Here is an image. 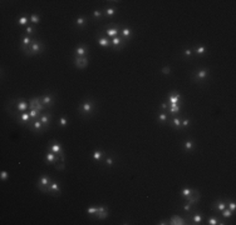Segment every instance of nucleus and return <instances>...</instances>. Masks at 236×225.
I'll return each instance as SVG.
<instances>
[{"label":"nucleus","mask_w":236,"mask_h":225,"mask_svg":"<svg viewBox=\"0 0 236 225\" xmlns=\"http://www.w3.org/2000/svg\"><path fill=\"white\" fill-rule=\"evenodd\" d=\"M121 32L119 30V28L118 26H108V28H105V32H104V34H105V36L107 38H116V36H118V33Z\"/></svg>","instance_id":"nucleus-14"},{"label":"nucleus","mask_w":236,"mask_h":225,"mask_svg":"<svg viewBox=\"0 0 236 225\" xmlns=\"http://www.w3.org/2000/svg\"><path fill=\"white\" fill-rule=\"evenodd\" d=\"M50 143H52V144H50V146H48V151H52V153L57 154L58 157H59V155H63V154H64V150H63L62 144L58 143V141H55V140H52Z\"/></svg>","instance_id":"nucleus-6"},{"label":"nucleus","mask_w":236,"mask_h":225,"mask_svg":"<svg viewBox=\"0 0 236 225\" xmlns=\"http://www.w3.org/2000/svg\"><path fill=\"white\" fill-rule=\"evenodd\" d=\"M59 125L62 126V128H65L68 125V119L65 118V116H60V119H59Z\"/></svg>","instance_id":"nucleus-39"},{"label":"nucleus","mask_w":236,"mask_h":225,"mask_svg":"<svg viewBox=\"0 0 236 225\" xmlns=\"http://www.w3.org/2000/svg\"><path fill=\"white\" fill-rule=\"evenodd\" d=\"M207 224H209V225H217V224L224 225L225 223H224L222 220H219V218H216V216H211V218L207 219Z\"/></svg>","instance_id":"nucleus-30"},{"label":"nucleus","mask_w":236,"mask_h":225,"mask_svg":"<svg viewBox=\"0 0 236 225\" xmlns=\"http://www.w3.org/2000/svg\"><path fill=\"white\" fill-rule=\"evenodd\" d=\"M200 198H201V194L197 191V190H194V193L191 194V195L186 198V203H190V204H192V205H196L197 203H199Z\"/></svg>","instance_id":"nucleus-13"},{"label":"nucleus","mask_w":236,"mask_h":225,"mask_svg":"<svg viewBox=\"0 0 236 225\" xmlns=\"http://www.w3.org/2000/svg\"><path fill=\"white\" fill-rule=\"evenodd\" d=\"M89 64V59L88 56H74V65L75 68H78V69H84L87 68Z\"/></svg>","instance_id":"nucleus-7"},{"label":"nucleus","mask_w":236,"mask_h":225,"mask_svg":"<svg viewBox=\"0 0 236 225\" xmlns=\"http://www.w3.org/2000/svg\"><path fill=\"white\" fill-rule=\"evenodd\" d=\"M113 164H115V160H113V158H107L105 159V166H112Z\"/></svg>","instance_id":"nucleus-45"},{"label":"nucleus","mask_w":236,"mask_h":225,"mask_svg":"<svg viewBox=\"0 0 236 225\" xmlns=\"http://www.w3.org/2000/svg\"><path fill=\"white\" fill-rule=\"evenodd\" d=\"M227 208H229L231 211L235 213V210H236V204H235V201H227Z\"/></svg>","instance_id":"nucleus-43"},{"label":"nucleus","mask_w":236,"mask_h":225,"mask_svg":"<svg viewBox=\"0 0 236 225\" xmlns=\"http://www.w3.org/2000/svg\"><path fill=\"white\" fill-rule=\"evenodd\" d=\"M94 109H96L94 102H93V100H90V99H88V100H84V102L82 103V105L79 106L78 111H79V114L83 116V118H86V116H89L90 114H92L94 111Z\"/></svg>","instance_id":"nucleus-1"},{"label":"nucleus","mask_w":236,"mask_h":225,"mask_svg":"<svg viewBox=\"0 0 236 225\" xmlns=\"http://www.w3.org/2000/svg\"><path fill=\"white\" fill-rule=\"evenodd\" d=\"M227 206V201H224V200H216L214 204H212V210L214 211H217V213H220V211H222Z\"/></svg>","instance_id":"nucleus-15"},{"label":"nucleus","mask_w":236,"mask_h":225,"mask_svg":"<svg viewBox=\"0 0 236 225\" xmlns=\"http://www.w3.org/2000/svg\"><path fill=\"white\" fill-rule=\"evenodd\" d=\"M30 109H35L39 113H42L44 109H45V105L42 103V99L40 98H33L29 100V110Z\"/></svg>","instance_id":"nucleus-3"},{"label":"nucleus","mask_w":236,"mask_h":225,"mask_svg":"<svg viewBox=\"0 0 236 225\" xmlns=\"http://www.w3.org/2000/svg\"><path fill=\"white\" fill-rule=\"evenodd\" d=\"M168 108H170V114L172 115L181 111V104H170Z\"/></svg>","instance_id":"nucleus-27"},{"label":"nucleus","mask_w":236,"mask_h":225,"mask_svg":"<svg viewBox=\"0 0 236 225\" xmlns=\"http://www.w3.org/2000/svg\"><path fill=\"white\" fill-rule=\"evenodd\" d=\"M74 24H75V26H78V28H84L87 25V18L86 17H79V18L75 19Z\"/></svg>","instance_id":"nucleus-26"},{"label":"nucleus","mask_w":236,"mask_h":225,"mask_svg":"<svg viewBox=\"0 0 236 225\" xmlns=\"http://www.w3.org/2000/svg\"><path fill=\"white\" fill-rule=\"evenodd\" d=\"M161 109H162L163 111H166L167 109H168V104L165 103V102H163V103H161Z\"/></svg>","instance_id":"nucleus-51"},{"label":"nucleus","mask_w":236,"mask_h":225,"mask_svg":"<svg viewBox=\"0 0 236 225\" xmlns=\"http://www.w3.org/2000/svg\"><path fill=\"white\" fill-rule=\"evenodd\" d=\"M167 120H168V115L166 114V111H162L157 115V121L159 124H165V123H167Z\"/></svg>","instance_id":"nucleus-28"},{"label":"nucleus","mask_w":236,"mask_h":225,"mask_svg":"<svg viewBox=\"0 0 236 225\" xmlns=\"http://www.w3.org/2000/svg\"><path fill=\"white\" fill-rule=\"evenodd\" d=\"M96 213H97V206H90V208L87 209V214L90 215V216H94Z\"/></svg>","instance_id":"nucleus-40"},{"label":"nucleus","mask_w":236,"mask_h":225,"mask_svg":"<svg viewBox=\"0 0 236 225\" xmlns=\"http://www.w3.org/2000/svg\"><path fill=\"white\" fill-rule=\"evenodd\" d=\"M42 99V103L45 105V106H48V108H52L53 105H54V98H53V94H47V95H44Z\"/></svg>","instance_id":"nucleus-19"},{"label":"nucleus","mask_w":236,"mask_h":225,"mask_svg":"<svg viewBox=\"0 0 236 225\" xmlns=\"http://www.w3.org/2000/svg\"><path fill=\"white\" fill-rule=\"evenodd\" d=\"M102 17H103L102 10H94V11H93V18H96V19H101Z\"/></svg>","instance_id":"nucleus-44"},{"label":"nucleus","mask_w":236,"mask_h":225,"mask_svg":"<svg viewBox=\"0 0 236 225\" xmlns=\"http://www.w3.org/2000/svg\"><path fill=\"white\" fill-rule=\"evenodd\" d=\"M111 44H112V49L113 50H121V49L124 48V45L127 44V41L122 36H116V38H113L111 40Z\"/></svg>","instance_id":"nucleus-5"},{"label":"nucleus","mask_w":236,"mask_h":225,"mask_svg":"<svg viewBox=\"0 0 236 225\" xmlns=\"http://www.w3.org/2000/svg\"><path fill=\"white\" fill-rule=\"evenodd\" d=\"M103 155H104V153L102 150H94V153H93V159L99 163L102 160V158H103Z\"/></svg>","instance_id":"nucleus-34"},{"label":"nucleus","mask_w":236,"mask_h":225,"mask_svg":"<svg viewBox=\"0 0 236 225\" xmlns=\"http://www.w3.org/2000/svg\"><path fill=\"white\" fill-rule=\"evenodd\" d=\"M87 55V46L78 45L74 50V56H86Z\"/></svg>","instance_id":"nucleus-22"},{"label":"nucleus","mask_w":236,"mask_h":225,"mask_svg":"<svg viewBox=\"0 0 236 225\" xmlns=\"http://www.w3.org/2000/svg\"><path fill=\"white\" fill-rule=\"evenodd\" d=\"M166 224H168V221H166V220H159L158 221V225H166Z\"/></svg>","instance_id":"nucleus-52"},{"label":"nucleus","mask_w":236,"mask_h":225,"mask_svg":"<svg viewBox=\"0 0 236 225\" xmlns=\"http://www.w3.org/2000/svg\"><path fill=\"white\" fill-rule=\"evenodd\" d=\"M29 19H30V23H32V24H34V25H38L40 23V17L38 14H35V13L30 15Z\"/></svg>","instance_id":"nucleus-33"},{"label":"nucleus","mask_w":236,"mask_h":225,"mask_svg":"<svg viewBox=\"0 0 236 225\" xmlns=\"http://www.w3.org/2000/svg\"><path fill=\"white\" fill-rule=\"evenodd\" d=\"M181 120L182 119H180L178 116H175V118H172V119H168V124L175 129H181L182 128L181 126Z\"/></svg>","instance_id":"nucleus-23"},{"label":"nucleus","mask_w":236,"mask_h":225,"mask_svg":"<svg viewBox=\"0 0 236 225\" xmlns=\"http://www.w3.org/2000/svg\"><path fill=\"white\" fill-rule=\"evenodd\" d=\"M39 120L43 123V125H44L45 128H48L49 124H50V121H52V114H50V113H48V114H40Z\"/></svg>","instance_id":"nucleus-21"},{"label":"nucleus","mask_w":236,"mask_h":225,"mask_svg":"<svg viewBox=\"0 0 236 225\" xmlns=\"http://www.w3.org/2000/svg\"><path fill=\"white\" fill-rule=\"evenodd\" d=\"M28 108H29V102H27L24 99H18L15 102V109L20 113H25L28 110Z\"/></svg>","instance_id":"nucleus-9"},{"label":"nucleus","mask_w":236,"mask_h":225,"mask_svg":"<svg viewBox=\"0 0 236 225\" xmlns=\"http://www.w3.org/2000/svg\"><path fill=\"white\" fill-rule=\"evenodd\" d=\"M55 169H57V170H64V163H60V164H55Z\"/></svg>","instance_id":"nucleus-50"},{"label":"nucleus","mask_w":236,"mask_h":225,"mask_svg":"<svg viewBox=\"0 0 236 225\" xmlns=\"http://www.w3.org/2000/svg\"><path fill=\"white\" fill-rule=\"evenodd\" d=\"M207 76H209V70H207V69H200V70H196L194 73V81L195 83L203 81Z\"/></svg>","instance_id":"nucleus-8"},{"label":"nucleus","mask_w":236,"mask_h":225,"mask_svg":"<svg viewBox=\"0 0 236 225\" xmlns=\"http://www.w3.org/2000/svg\"><path fill=\"white\" fill-rule=\"evenodd\" d=\"M17 23H18V25H20V26H24V25L28 26V23H30V19L28 17H21V18H19L17 20Z\"/></svg>","instance_id":"nucleus-35"},{"label":"nucleus","mask_w":236,"mask_h":225,"mask_svg":"<svg viewBox=\"0 0 236 225\" xmlns=\"http://www.w3.org/2000/svg\"><path fill=\"white\" fill-rule=\"evenodd\" d=\"M45 161H47V164H55V161H59V157L54 153L48 151L45 154Z\"/></svg>","instance_id":"nucleus-18"},{"label":"nucleus","mask_w":236,"mask_h":225,"mask_svg":"<svg viewBox=\"0 0 236 225\" xmlns=\"http://www.w3.org/2000/svg\"><path fill=\"white\" fill-rule=\"evenodd\" d=\"M15 119H17V121L18 123H20V124H23V125H25V124H30L33 120H32V118H30V114L29 113H21L19 116H15Z\"/></svg>","instance_id":"nucleus-12"},{"label":"nucleus","mask_w":236,"mask_h":225,"mask_svg":"<svg viewBox=\"0 0 236 225\" xmlns=\"http://www.w3.org/2000/svg\"><path fill=\"white\" fill-rule=\"evenodd\" d=\"M0 176H2V180H6L8 178H9V174H8V172H5V170H3V172L0 173Z\"/></svg>","instance_id":"nucleus-49"},{"label":"nucleus","mask_w":236,"mask_h":225,"mask_svg":"<svg viewBox=\"0 0 236 225\" xmlns=\"http://www.w3.org/2000/svg\"><path fill=\"white\" fill-rule=\"evenodd\" d=\"M191 210H192V204L185 203V205H184V211L185 213H191Z\"/></svg>","instance_id":"nucleus-42"},{"label":"nucleus","mask_w":236,"mask_h":225,"mask_svg":"<svg viewBox=\"0 0 236 225\" xmlns=\"http://www.w3.org/2000/svg\"><path fill=\"white\" fill-rule=\"evenodd\" d=\"M162 74H163V75H170V74H171V68H170V66H165V68L162 69Z\"/></svg>","instance_id":"nucleus-47"},{"label":"nucleus","mask_w":236,"mask_h":225,"mask_svg":"<svg viewBox=\"0 0 236 225\" xmlns=\"http://www.w3.org/2000/svg\"><path fill=\"white\" fill-rule=\"evenodd\" d=\"M190 125H191V120H190V119H184V120H181V126H182V128H188Z\"/></svg>","instance_id":"nucleus-41"},{"label":"nucleus","mask_w":236,"mask_h":225,"mask_svg":"<svg viewBox=\"0 0 236 225\" xmlns=\"http://www.w3.org/2000/svg\"><path fill=\"white\" fill-rule=\"evenodd\" d=\"M38 181H39V183L43 185V187L49 188V185H50V183H52V178H50L49 175H42Z\"/></svg>","instance_id":"nucleus-25"},{"label":"nucleus","mask_w":236,"mask_h":225,"mask_svg":"<svg viewBox=\"0 0 236 225\" xmlns=\"http://www.w3.org/2000/svg\"><path fill=\"white\" fill-rule=\"evenodd\" d=\"M192 49H185V51H184V55L186 56V58H190V56H191L192 55Z\"/></svg>","instance_id":"nucleus-48"},{"label":"nucleus","mask_w":236,"mask_h":225,"mask_svg":"<svg viewBox=\"0 0 236 225\" xmlns=\"http://www.w3.org/2000/svg\"><path fill=\"white\" fill-rule=\"evenodd\" d=\"M192 193H194V189H190V188H184V189L181 190V196L186 199L187 196H190V195H191Z\"/></svg>","instance_id":"nucleus-36"},{"label":"nucleus","mask_w":236,"mask_h":225,"mask_svg":"<svg viewBox=\"0 0 236 225\" xmlns=\"http://www.w3.org/2000/svg\"><path fill=\"white\" fill-rule=\"evenodd\" d=\"M108 215H109V213H108V210L105 209V206H98L97 208V213H96V215L93 216L94 219H99V220H103V219H105V218H108Z\"/></svg>","instance_id":"nucleus-10"},{"label":"nucleus","mask_w":236,"mask_h":225,"mask_svg":"<svg viewBox=\"0 0 236 225\" xmlns=\"http://www.w3.org/2000/svg\"><path fill=\"white\" fill-rule=\"evenodd\" d=\"M195 53L197 54V55H203L205 53H206V48H205V46H197V48L195 49Z\"/></svg>","instance_id":"nucleus-38"},{"label":"nucleus","mask_w":236,"mask_h":225,"mask_svg":"<svg viewBox=\"0 0 236 225\" xmlns=\"http://www.w3.org/2000/svg\"><path fill=\"white\" fill-rule=\"evenodd\" d=\"M49 194H53L55 196H59L62 194V190H60V184L55 180H52L50 185H49Z\"/></svg>","instance_id":"nucleus-11"},{"label":"nucleus","mask_w":236,"mask_h":225,"mask_svg":"<svg viewBox=\"0 0 236 225\" xmlns=\"http://www.w3.org/2000/svg\"><path fill=\"white\" fill-rule=\"evenodd\" d=\"M121 36L122 38H123L124 39V40L127 41L128 40V39H131V36H132V30L131 29H129V28H123V29H121Z\"/></svg>","instance_id":"nucleus-24"},{"label":"nucleus","mask_w":236,"mask_h":225,"mask_svg":"<svg viewBox=\"0 0 236 225\" xmlns=\"http://www.w3.org/2000/svg\"><path fill=\"white\" fill-rule=\"evenodd\" d=\"M28 128L32 130V131H35V133H39V134H42L43 131L47 129L44 125H43V123L39 120V119H36V120H33L30 124H28Z\"/></svg>","instance_id":"nucleus-4"},{"label":"nucleus","mask_w":236,"mask_h":225,"mask_svg":"<svg viewBox=\"0 0 236 225\" xmlns=\"http://www.w3.org/2000/svg\"><path fill=\"white\" fill-rule=\"evenodd\" d=\"M43 50H44V44L40 40L33 39V43L30 44V48H29V56L40 54V53H43Z\"/></svg>","instance_id":"nucleus-2"},{"label":"nucleus","mask_w":236,"mask_h":225,"mask_svg":"<svg viewBox=\"0 0 236 225\" xmlns=\"http://www.w3.org/2000/svg\"><path fill=\"white\" fill-rule=\"evenodd\" d=\"M97 43L99 44L102 48H112V44H111V39L107 38V36H97Z\"/></svg>","instance_id":"nucleus-17"},{"label":"nucleus","mask_w":236,"mask_h":225,"mask_svg":"<svg viewBox=\"0 0 236 225\" xmlns=\"http://www.w3.org/2000/svg\"><path fill=\"white\" fill-rule=\"evenodd\" d=\"M25 32L28 33V35H32V34H34V28H33L32 25H28V26L25 28Z\"/></svg>","instance_id":"nucleus-46"},{"label":"nucleus","mask_w":236,"mask_h":225,"mask_svg":"<svg viewBox=\"0 0 236 225\" xmlns=\"http://www.w3.org/2000/svg\"><path fill=\"white\" fill-rule=\"evenodd\" d=\"M184 148L186 151H191L194 149V141L191 140V139H187V140H185L184 143Z\"/></svg>","instance_id":"nucleus-32"},{"label":"nucleus","mask_w":236,"mask_h":225,"mask_svg":"<svg viewBox=\"0 0 236 225\" xmlns=\"http://www.w3.org/2000/svg\"><path fill=\"white\" fill-rule=\"evenodd\" d=\"M202 220H203L202 214H201V213H196V214L192 216V223H191V224L200 225V224H202Z\"/></svg>","instance_id":"nucleus-29"},{"label":"nucleus","mask_w":236,"mask_h":225,"mask_svg":"<svg viewBox=\"0 0 236 225\" xmlns=\"http://www.w3.org/2000/svg\"><path fill=\"white\" fill-rule=\"evenodd\" d=\"M103 14H104L107 18H112L113 15L116 14V9H115V8H107V9L104 10V13H103Z\"/></svg>","instance_id":"nucleus-37"},{"label":"nucleus","mask_w":236,"mask_h":225,"mask_svg":"<svg viewBox=\"0 0 236 225\" xmlns=\"http://www.w3.org/2000/svg\"><path fill=\"white\" fill-rule=\"evenodd\" d=\"M168 224L170 225H185V224H188L187 220H185L182 216L180 215H173L172 218L168 220Z\"/></svg>","instance_id":"nucleus-16"},{"label":"nucleus","mask_w":236,"mask_h":225,"mask_svg":"<svg viewBox=\"0 0 236 225\" xmlns=\"http://www.w3.org/2000/svg\"><path fill=\"white\" fill-rule=\"evenodd\" d=\"M173 94L168 95V105L170 104H180L181 102V94L177 91H172Z\"/></svg>","instance_id":"nucleus-20"},{"label":"nucleus","mask_w":236,"mask_h":225,"mask_svg":"<svg viewBox=\"0 0 236 225\" xmlns=\"http://www.w3.org/2000/svg\"><path fill=\"white\" fill-rule=\"evenodd\" d=\"M220 213H221V216H222V218H225V219H230L231 216L234 215V211H231V210H230V209L227 208V206L222 211H220Z\"/></svg>","instance_id":"nucleus-31"}]
</instances>
